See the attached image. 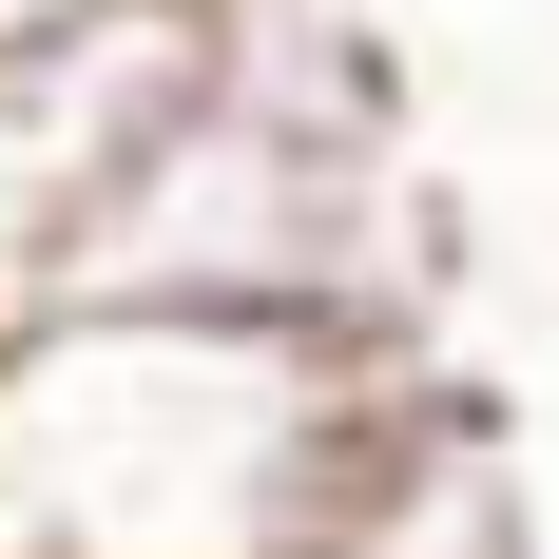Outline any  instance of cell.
Returning a JSON list of instances; mask_svg holds the SVG:
<instances>
[{
  "mask_svg": "<svg viewBox=\"0 0 559 559\" xmlns=\"http://www.w3.org/2000/svg\"><path fill=\"white\" fill-rule=\"evenodd\" d=\"M405 347L39 309L0 329V559H329Z\"/></svg>",
  "mask_w": 559,
  "mask_h": 559,
  "instance_id": "obj_1",
  "label": "cell"
},
{
  "mask_svg": "<svg viewBox=\"0 0 559 559\" xmlns=\"http://www.w3.org/2000/svg\"><path fill=\"white\" fill-rule=\"evenodd\" d=\"M193 116V0L174 20H97V39L0 58V329L58 309V251L97 231V193Z\"/></svg>",
  "mask_w": 559,
  "mask_h": 559,
  "instance_id": "obj_2",
  "label": "cell"
},
{
  "mask_svg": "<svg viewBox=\"0 0 559 559\" xmlns=\"http://www.w3.org/2000/svg\"><path fill=\"white\" fill-rule=\"evenodd\" d=\"M97 20H174V0H0V58H39V39H97Z\"/></svg>",
  "mask_w": 559,
  "mask_h": 559,
  "instance_id": "obj_3",
  "label": "cell"
}]
</instances>
